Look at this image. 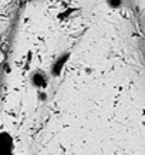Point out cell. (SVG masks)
Returning a JSON list of instances; mask_svg holds the SVG:
<instances>
[{
	"mask_svg": "<svg viewBox=\"0 0 145 155\" xmlns=\"http://www.w3.org/2000/svg\"><path fill=\"white\" fill-rule=\"evenodd\" d=\"M68 57H70V54H63V56L58 58V60L53 64L51 67V73L53 75H60L61 71H63V67H64V64L67 63V60H68Z\"/></svg>",
	"mask_w": 145,
	"mask_h": 155,
	"instance_id": "6da1fadb",
	"label": "cell"
},
{
	"mask_svg": "<svg viewBox=\"0 0 145 155\" xmlns=\"http://www.w3.org/2000/svg\"><path fill=\"white\" fill-rule=\"evenodd\" d=\"M31 83L37 87H46V83H47V77L44 73L41 71H36L33 75H31Z\"/></svg>",
	"mask_w": 145,
	"mask_h": 155,
	"instance_id": "7a4b0ae2",
	"label": "cell"
},
{
	"mask_svg": "<svg viewBox=\"0 0 145 155\" xmlns=\"http://www.w3.org/2000/svg\"><path fill=\"white\" fill-rule=\"evenodd\" d=\"M105 3H107L111 9H118V7L122 5V0H105Z\"/></svg>",
	"mask_w": 145,
	"mask_h": 155,
	"instance_id": "3957f363",
	"label": "cell"
}]
</instances>
